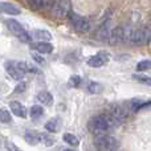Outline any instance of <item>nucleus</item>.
Wrapping results in <instances>:
<instances>
[{"label": "nucleus", "mask_w": 151, "mask_h": 151, "mask_svg": "<svg viewBox=\"0 0 151 151\" xmlns=\"http://www.w3.org/2000/svg\"><path fill=\"white\" fill-rule=\"evenodd\" d=\"M117 121L111 117V115L107 113V114H98L94 115L93 118H90L88 123V129L90 130V133H93L94 135H102V134H106L109 130H111L115 125H117Z\"/></svg>", "instance_id": "1"}, {"label": "nucleus", "mask_w": 151, "mask_h": 151, "mask_svg": "<svg viewBox=\"0 0 151 151\" xmlns=\"http://www.w3.org/2000/svg\"><path fill=\"white\" fill-rule=\"evenodd\" d=\"M133 111L130 107V104H113L109 109V114L117 121L119 122H125L129 118L130 113Z\"/></svg>", "instance_id": "2"}, {"label": "nucleus", "mask_w": 151, "mask_h": 151, "mask_svg": "<svg viewBox=\"0 0 151 151\" xmlns=\"http://www.w3.org/2000/svg\"><path fill=\"white\" fill-rule=\"evenodd\" d=\"M5 24H7L8 29H9L21 42H31V40H32L31 35L27 32V29L24 28L19 21H16L15 19H8V20L5 21Z\"/></svg>", "instance_id": "3"}, {"label": "nucleus", "mask_w": 151, "mask_h": 151, "mask_svg": "<svg viewBox=\"0 0 151 151\" xmlns=\"http://www.w3.org/2000/svg\"><path fill=\"white\" fill-rule=\"evenodd\" d=\"M94 145L98 149V151H117L118 143L113 137L102 134V135H97L94 139Z\"/></svg>", "instance_id": "4"}, {"label": "nucleus", "mask_w": 151, "mask_h": 151, "mask_svg": "<svg viewBox=\"0 0 151 151\" xmlns=\"http://www.w3.org/2000/svg\"><path fill=\"white\" fill-rule=\"evenodd\" d=\"M151 39V33L149 29L142 28V29H135L129 35V41L133 45H146Z\"/></svg>", "instance_id": "5"}, {"label": "nucleus", "mask_w": 151, "mask_h": 151, "mask_svg": "<svg viewBox=\"0 0 151 151\" xmlns=\"http://www.w3.org/2000/svg\"><path fill=\"white\" fill-rule=\"evenodd\" d=\"M52 13L60 19L66 17L70 13V0H57L52 5Z\"/></svg>", "instance_id": "6"}, {"label": "nucleus", "mask_w": 151, "mask_h": 151, "mask_svg": "<svg viewBox=\"0 0 151 151\" xmlns=\"http://www.w3.org/2000/svg\"><path fill=\"white\" fill-rule=\"evenodd\" d=\"M126 39V32L123 27H115L113 31H110L107 41L110 45H118L121 42H123Z\"/></svg>", "instance_id": "7"}, {"label": "nucleus", "mask_w": 151, "mask_h": 151, "mask_svg": "<svg viewBox=\"0 0 151 151\" xmlns=\"http://www.w3.org/2000/svg\"><path fill=\"white\" fill-rule=\"evenodd\" d=\"M109 57L110 56L107 52H99V53H97V55L89 57L88 65L91 66V68H101V66H104L105 64L109 61Z\"/></svg>", "instance_id": "8"}, {"label": "nucleus", "mask_w": 151, "mask_h": 151, "mask_svg": "<svg viewBox=\"0 0 151 151\" xmlns=\"http://www.w3.org/2000/svg\"><path fill=\"white\" fill-rule=\"evenodd\" d=\"M72 23H73V27L77 29L78 32H88L89 28H90V23L86 17L83 16H78V15H72Z\"/></svg>", "instance_id": "9"}, {"label": "nucleus", "mask_w": 151, "mask_h": 151, "mask_svg": "<svg viewBox=\"0 0 151 151\" xmlns=\"http://www.w3.org/2000/svg\"><path fill=\"white\" fill-rule=\"evenodd\" d=\"M5 70H7V73L16 81H20L24 78V73L16 66V63H11V61L5 63Z\"/></svg>", "instance_id": "10"}, {"label": "nucleus", "mask_w": 151, "mask_h": 151, "mask_svg": "<svg viewBox=\"0 0 151 151\" xmlns=\"http://www.w3.org/2000/svg\"><path fill=\"white\" fill-rule=\"evenodd\" d=\"M0 12L3 13H8V15H20L21 9L17 5L12 4L8 1H0Z\"/></svg>", "instance_id": "11"}, {"label": "nucleus", "mask_w": 151, "mask_h": 151, "mask_svg": "<svg viewBox=\"0 0 151 151\" xmlns=\"http://www.w3.org/2000/svg\"><path fill=\"white\" fill-rule=\"evenodd\" d=\"M29 35H31L32 39H36L39 41H49V40H52V33L48 31H44V29H33Z\"/></svg>", "instance_id": "12"}, {"label": "nucleus", "mask_w": 151, "mask_h": 151, "mask_svg": "<svg viewBox=\"0 0 151 151\" xmlns=\"http://www.w3.org/2000/svg\"><path fill=\"white\" fill-rule=\"evenodd\" d=\"M11 107V111L16 115V117H20V118H27V114H28V110L20 104V102H11L9 105Z\"/></svg>", "instance_id": "13"}, {"label": "nucleus", "mask_w": 151, "mask_h": 151, "mask_svg": "<svg viewBox=\"0 0 151 151\" xmlns=\"http://www.w3.org/2000/svg\"><path fill=\"white\" fill-rule=\"evenodd\" d=\"M110 23L109 20H106L105 23H102L101 25H99L98 31L96 32V37L97 40H107V37H109V33H110V28H109Z\"/></svg>", "instance_id": "14"}, {"label": "nucleus", "mask_w": 151, "mask_h": 151, "mask_svg": "<svg viewBox=\"0 0 151 151\" xmlns=\"http://www.w3.org/2000/svg\"><path fill=\"white\" fill-rule=\"evenodd\" d=\"M33 49H36L39 53H52L53 52V45L48 41H39L31 45Z\"/></svg>", "instance_id": "15"}, {"label": "nucleus", "mask_w": 151, "mask_h": 151, "mask_svg": "<svg viewBox=\"0 0 151 151\" xmlns=\"http://www.w3.org/2000/svg\"><path fill=\"white\" fill-rule=\"evenodd\" d=\"M16 66H17V68L20 69L24 74H25V73H39V72H40L39 68H37L36 65H33V64H31V63H27V61H20V63H16Z\"/></svg>", "instance_id": "16"}, {"label": "nucleus", "mask_w": 151, "mask_h": 151, "mask_svg": "<svg viewBox=\"0 0 151 151\" xmlns=\"http://www.w3.org/2000/svg\"><path fill=\"white\" fill-rule=\"evenodd\" d=\"M37 99H39L40 104L45 105V106H50L53 104V96L49 91H40L37 94Z\"/></svg>", "instance_id": "17"}, {"label": "nucleus", "mask_w": 151, "mask_h": 151, "mask_svg": "<svg viewBox=\"0 0 151 151\" xmlns=\"http://www.w3.org/2000/svg\"><path fill=\"white\" fill-rule=\"evenodd\" d=\"M24 139L27 141V143L32 145V146H35V145H37L40 142V134L36 133V131H32V130H28L25 133V135H24Z\"/></svg>", "instance_id": "18"}, {"label": "nucleus", "mask_w": 151, "mask_h": 151, "mask_svg": "<svg viewBox=\"0 0 151 151\" xmlns=\"http://www.w3.org/2000/svg\"><path fill=\"white\" fill-rule=\"evenodd\" d=\"M42 114H44V109L40 105H33L29 109V115H31L32 119H39L40 117H42Z\"/></svg>", "instance_id": "19"}, {"label": "nucleus", "mask_w": 151, "mask_h": 151, "mask_svg": "<svg viewBox=\"0 0 151 151\" xmlns=\"http://www.w3.org/2000/svg\"><path fill=\"white\" fill-rule=\"evenodd\" d=\"M45 129H47L49 133H56L58 130V121L56 118H52L49 119L47 123H45Z\"/></svg>", "instance_id": "20"}, {"label": "nucleus", "mask_w": 151, "mask_h": 151, "mask_svg": "<svg viewBox=\"0 0 151 151\" xmlns=\"http://www.w3.org/2000/svg\"><path fill=\"white\" fill-rule=\"evenodd\" d=\"M40 142H42L45 146H53V143H55V138H53L50 134L41 133L40 134Z\"/></svg>", "instance_id": "21"}, {"label": "nucleus", "mask_w": 151, "mask_h": 151, "mask_svg": "<svg viewBox=\"0 0 151 151\" xmlns=\"http://www.w3.org/2000/svg\"><path fill=\"white\" fill-rule=\"evenodd\" d=\"M86 89H88L89 93L97 94V93H99V91L102 90V86L99 85V83L94 82V81H90V82H88V86H86Z\"/></svg>", "instance_id": "22"}, {"label": "nucleus", "mask_w": 151, "mask_h": 151, "mask_svg": "<svg viewBox=\"0 0 151 151\" xmlns=\"http://www.w3.org/2000/svg\"><path fill=\"white\" fill-rule=\"evenodd\" d=\"M64 141L66 142V143H69L70 146H78L80 145V141H78V138L76 135H73V134H64Z\"/></svg>", "instance_id": "23"}, {"label": "nucleus", "mask_w": 151, "mask_h": 151, "mask_svg": "<svg viewBox=\"0 0 151 151\" xmlns=\"http://www.w3.org/2000/svg\"><path fill=\"white\" fill-rule=\"evenodd\" d=\"M47 1L48 0H27V3H28V4L31 5V8H33V9H40V8L45 7Z\"/></svg>", "instance_id": "24"}, {"label": "nucleus", "mask_w": 151, "mask_h": 151, "mask_svg": "<svg viewBox=\"0 0 151 151\" xmlns=\"http://www.w3.org/2000/svg\"><path fill=\"white\" fill-rule=\"evenodd\" d=\"M133 78L135 81H138L139 83H145L147 86H151V77H147V76H143V74H134Z\"/></svg>", "instance_id": "25"}, {"label": "nucleus", "mask_w": 151, "mask_h": 151, "mask_svg": "<svg viewBox=\"0 0 151 151\" xmlns=\"http://www.w3.org/2000/svg\"><path fill=\"white\" fill-rule=\"evenodd\" d=\"M151 69V60H143L141 63H138L137 65V70L138 72H146Z\"/></svg>", "instance_id": "26"}, {"label": "nucleus", "mask_w": 151, "mask_h": 151, "mask_svg": "<svg viewBox=\"0 0 151 151\" xmlns=\"http://www.w3.org/2000/svg\"><path fill=\"white\" fill-rule=\"evenodd\" d=\"M12 117H11V113L7 109H0V122L3 123H9Z\"/></svg>", "instance_id": "27"}, {"label": "nucleus", "mask_w": 151, "mask_h": 151, "mask_svg": "<svg viewBox=\"0 0 151 151\" xmlns=\"http://www.w3.org/2000/svg\"><path fill=\"white\" fill-rule=\"evenodd\" d=\"M81 82H82V78L80 77V76H72L70 78H69V86H72V88H78V86L81 85Z\"/></svg>", "instance_id": "28"}, {"label": "nucleus", "mask_w": 151, "mask_h": 151, "mask_svg": "<svg viewBox=\"0 0 151 151\" xmlns=\"http://www.w3.org/2000/svg\"><path fill=\"white\" fill-rule=\"evenodd\" d=\"M5 149L8 151H23L20 147H17L15 143H12V142H5Z\"/></svg>", "instance_id": "29"}, {"label": "nucleus", "mask_w": 151, "mask_h": 151, "mask_svg": "<svg viewBox=\"0 0 151 151\" xmlns=\"http://www.w3.org/2000/svg\"><path fill=\"white\" fill-rule=\"evenodd\" d=\"M32 57H33V60L36 61V63L39 64H45V60L41 57L40 55H37V53H32Z\"/></svg>", "instance_id": "30"}, {"label": "nucleus", "mask_w": 151, "mask_h": 151, "mask_svg": "<svg viewBox=\"0 0 151 151\" xmlns=\"http://www.w3.org/2000/svg\"><path fill=\"white\" fill-rule=\"evenodd\" d=\"M24 89H25V83H24V82H20V83H19V85L15 88V91H16V93H23Z\"/></svg>", "instance_id": "31"}, {"label": "nucleus", "mask_w": 151, "mask_h": 151, "mask_svg": "<svg viewBox=\"0 0 151 151\" xmlns=\"http://www.w3.org/2000/svg\"><path fill=\"white\" fill-rule=\"evenodd\" d=\"M64 151H76V150H70V149H66V150H64Z\"/></svg>", "instance_id": "32"}]
</instances>
